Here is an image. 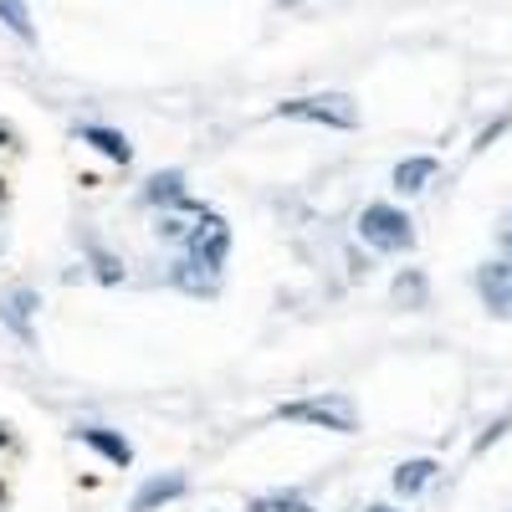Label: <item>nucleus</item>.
Returning <instances> with one entry per match:
<instances>
[{"label":"nucleus","mask_w":512,"mask_h":512,"mask_svg":"<svg viewBox=\"0 0 512 512\" xmlns=\"http://www.w3.org/2000/svg\"><path fill=\"white\" fill-rule=\"evenodd\" d=\"M277 420L287 425H313V431H333V436H354L359 431V410L344 395H308V400H287L277 405Z\"/></svg>","instance_id":"nucleus-1"},{"label":"nucleus","mask_w":512,"mask_h":512,"mask_svg":"<svg viewBox=\"0 0 512 512\" xmlns=\"http://www.w3.org/2000/svg\"><path fill=\"white\" fill-rule=\"evenodd\" d=\"M277 118H297V123H318V128L349 134V128H359V103L349 93H308V98L277 103Z\"/></svg>","instance_id":"nucleus-2"},{"label":"nucleus","mask_w":512,"mask_h":512,"mask_svg":"<svg viewBox=\"0 0 512 512\" xmlns=\"http://www.w3.org/2000/svg\"><path fill=\"white\" fill-rule=\"evenodd\" d=\"M359 241L369 251H384V256H400L415 246V226L400 205H364L359 210Z\"/></svg>","instance_id":"nucleus-3"},{"label":"nucleus","mask_w":512,"mask_h":512,"mask_svg":"<svg viewBox=\"0 0 512 512\" xmlns=\"http://www.w3.org/2000/svg\"><path fill=\"white\" fill-rule=\"evenodd\" d=\"M180 251H185V256H195V262H205V267L226 272V256H231V226H226L221 210H205V221L190 231V241H185Z\"/></svg>","instance_id":"nucleus-4"},{"label":"nucleus","mask_w":512,"mask_h":512,"mask_svg":"<svg viewBox=\"0 0 512 512\" xmlns=\"http://www.w3.org/2000/svg\"><path fill=\"white\" fill-rule=\"evenodd\" d=\"M36 313H41V292L36 287H11L6 297H0V328L16 333L26 349L36 344Z\"/></svg>","instance_id":"nucleus-5"},{"label":"nucleus","mask_w":512,"mask_h":512,"mask_svg":"<svg viewBox=\"0 0 512 512\" xmlns=\"http://www.w3.org/2000/svg\"><path fill=\"white\" fill-rule=\"evenodd\" d=\"M205 210L210 205H200V200H180V205H164V210H154V236L159 241H169V246H185L190 241V231L205 221Z\"/></svg>","instance_id":"nucleus-6"},{"label":"nucleus","mask_w":512,"mask_h":512,"mask_svg":"<svg viewBox=\"0 0 512 512\" xmlns=\"http://www.w3.org/2000/svg\"><path fill=\"white\" fill-rule=\"evenodd\" d=\"M221 277H226V272L195 262V256H185V251H180L175 262H169V272H164L169 287H180V292H190V297H216V292H221Z\"/></svg>","instance_id":"nucleus-7"},{"label":"nucleus","mask_w":512,"mask_h":512,"mask_svg":"<svg viewBox=\"0 0 512 512\" xmlns=\"http://www.w3.org/2000/svg\"><path fill=\"white\" fill-rule=\"evenodd\" d=\"M72 436L88 446V451H98L108 466H118V472H128V466H134V441H128L123 431H113V425H77Z\"/></svg>","instance_id":"nucleus-8"},{"label":"nucleus","mask_w":512,"mask_h":512,"mask_svg":"<svg viewBox=\"0 0 512 512\" xmlns=\"http://www.w3.org/2000/svg\"><path fill=\"white\" fill-rule=\"evenodd\" d=\"M477 292H482V303H487L497 318H512V256L477 267Z\"/></svg>","instance_id":"nucleus-9"},{"label":"nucleus","mask_w":512,"mask_h":512,"mask_svg":"<svg viewBox=\"0 0 512 512\" xmlns=\"http://www.w3.org/2000/svg\"><path fill=\"white\" fill-rule=\"evenodd\" d=\"M185 492H190V477H185V472H159V477H149V482L134 492L128 512H159V507H169V502H180Z\"/></svg>","instance_id":"nucleus-10"},{"label":"nucleus","mask_w":512,"mask_h":512,"mask_svg":"<svg viewBox=\"0 0 512 512\" xmlns=\"http://www.w3.org/2000/svg\"><path fill=\"white\" fill-rule=\"evenodd\" d=\"M77 139H82V144H93L103 159H113V164H123V169L134 164V144H128L118 128H108V123H82V128H77Z\"/></svg>","instance_id":"nucleus-11"},{"label":"nucleus","mask_w":512,"mask_h":512,"mask_svg":"<svg viewBox=\"0 0 512 512\" xmlns=\"http://www.w3.org/2000/svg\"><path fill=\"white\" fill-rule=\"evenodd\" d=\"M190 190H185V169H159V175H149L144 180V190H139V200L149 205V210H164V205H180Z\"/></svg>","instance_id":"nucleus-12"},{"label":"nucleus","mask_w":512,"mask_h":512,"mask_svg":"<svg viewBox=\"0 0 512 512\" xmlns=\"http://www.w3.org/2000/svg\"><path fill=\"white\" fill-rule=\"evenodd\" d=\"M436 175H441V164H436L431 154H415V159H400V164H395V190H400V195H420V190L431 185Z\"/></svg>","instance_id":"nucleus-13"},{"label":"nucleus","mask_w":512,"mask_h":512,"mask_svg":"<svg viewBox=\"0 0 512 512\" xmlns=\"http://www.w3.org/2000/svg\"><path fill=\"white\" fill-rule=\"evenodd\" d=\"M431 477H436V461H431V456L400 461V466H395V492H400V497H420L425 487H431Z\"/></svg>","instance_id":"nucleus-14"},{"label":"nucleus","mask_w":512,"mask_h":512,"mask_svg":"<svg viewBox=\"0 0 512 512\" xmlns=\"http://www.w3.org/2000/svg\"><path fill=\"white\" fill-rule=\"evenodd\" d=\"M82 251H88V262H93V277L103 282V287H118L128 272H123V262L108 251V246H98V241H82Z\"/></svg>","instance_id":"nucleus-15"},{"label":"nucleus","mask_w":512,"mask_h":512,"mask_svg":"<svg viewBox=\"0 0 512 512\" xmlns=\"http://www.w3.org/2000/svg\"><path fill=\"white\" fill-rule=\"evenodd\" d=\"M0 26H6L11 36H21L26 47L36 41V26H31V6H26V0H0Z\"/></svg>","instance_id":"nucleus-16"},{"label":"nucleus","mask_w":512,"mask_h":512,"mask_svg":"<svg viewBox=\"0 0 512 512\" xmlns=\"http://www.w3.org/2000/svg\"><path fill=\"white\" fill-rule=\"evenodd\" d=\"M246 512H313V502H303L297 492H272V497H251Z\"/></svg>","instance_id":"nucleus-17"},{"label":"nucleus","mask_w":512,"mask_h":512,"mask_svg":"<svg viewBox=\"0 0 512 512\" xmlns=\"http://www.w3.org/2000/svg\"><path fill=\"white\" fill-rule=\"evenodd\" d=\"M395 303H410V308L425 303V277H420V272H405V277L395 282Z\"/></svg>","instance_id":"nucleus-18"},{"label":"nucleus","mask_w":512,"mask_h":512,"mask_svg":"<svg viewBox=\"0 0 512 512\" xmlns=\"http://www.w3.org/2000/svg\"><path fill=\"white\" fill-rule=\"evenodd\" d=\"M0 149H21V134H16V123L0 118Z\"/></svg>","instance_id":"nucleus-19"},{"label":"nucleus","mask_w":512,"mask_h":512,"mask_svg":"<svg viewBox=\"0 0 512 512\" xmlns=\"http://www.w3.org/2000/svg\"><path fill=\"white\" fill-rule=\"evenodd\" d=\"M502 251L512 256V210H507V221H502Z\"/></svg>","instance_id":"nucleus-20"},{"label":"nucleus","mask_w":512,"mask_h":512,"mask_svg":"<svg viewBox=\"0 0 512 512\" xmlns=\"http://www.w3.org/2000/svg\"><path fill=\"white\" fill-rule=\"evenodd\" d=\"M11 441H16V436H11V425H6V420H0V451H6Z\"/></svg>","instance_id":"nucleus-21"},{"label":"nucleus","mask_w":512,"mask_h":512,"mask_svg":"<svg viewBox=\"0 0 512 512\" xmlns=\"http://www.w3.org/2000/svg\"><path fill=\"white\" fill-rule=\"evenodd\" d=\"M364 512H395V507H379V502H374V507H364Z\"/></svg>","instance_id":"nucleus-22"},{"label":"nucleus","mask_w":512,"mask_h":512,"mask_svg":"<svg viewBox=\"0 0 512 512\" xmlns=\"http://www.w3.org/2000/svg\"><path fill=\"white\" fill-rule=\"evenodd\" d=\"M0 502H6V487H0Z\"/></svg>","instance_id":"nucleus-23"}]
</instances>
